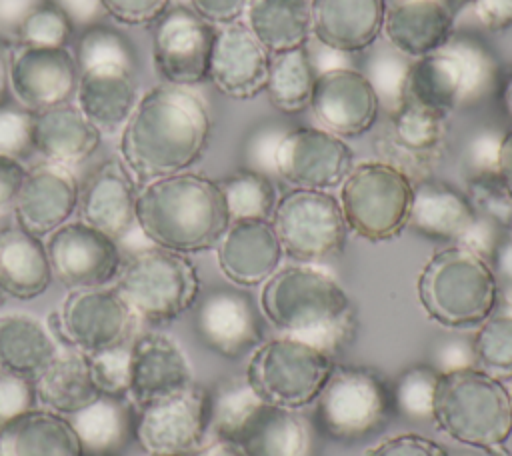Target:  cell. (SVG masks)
<instances>
[{
	"label": "cell",
	"instance_id": "obj_1",
	"mask_svg": "<svg viewBox=\"0 0 512 456\" xmlns=\"http://www.w3.org/2000/svg\"><path fill=\"white\" fill-rule=\"evenodd\" d=\"M206 100L192 88L156 84L146 90L120 130V160L142 186L188 170L210 140Z\"/></svg>",
	"mask_w": 512,
	"mask_h": 456
},
{
	"label": "cell",
	"instance_id": "obj_2",
	"mask_svg": "<svg viewBox=\"0 0 512 456\" xmlns=\"http://www.w3.org/2000/svg\"><path fill=\"white\" fill-rule=\"evenodd\" d=\"M232 218L218 180L198 172H178L140 186L136 224L154 244L180 254L216 248Z\"/></svg>",
	"mask_w": 512,
	"mask_h": 456
},
{
	"label": "cell",
	"instance_id": "obj_3",
	"mask_svg": "<svg viewBox=\"0 0 512 456\" xmlns=\"http://www.w3.org/2000/svg\"><path fill=\"white\" fill-rule=\"evenodd\" d=\"M262 316L282 334L332 354L344 346L356 326L344 288L310 264L278 268L260 290Z\"/></svg>",
	"mask_w": 512,
	"mask_h": 456
},
{
	"label": "cell",
	"instance_id": "obj_4",
	"mask_svg": "<svg viewBox=\"0 0 512 456\" xmlns=\"http://www.w3.org/2000/svg\"><path fill=\"white\" fill-rule=\"evenodd\" d=\"M430 420L458 444L476 450L500 448L512 434L510 390L476 366L442 370Z\"/></svg>",
	"mask_w": 512,
	"mask_h": 456
},
{
	"label": "cell",
	"instance_id": "obj_5",
	"mask_svg": "<svg viewBox=\"0 0 512 456\" xmlns=\"http://www.w3.org/2000/svg\"><path fill=\"white\" fill-rule=\"evenodd\" d=\"M416 294L426 316L450 330L476 328L498 304V282L476 250L450 244L422 266Z\"/></svg>",
	"mask_w": 512,
	"mask_h": 456
},
{
	"label": "cell",
	"instance_id": "obj_6",
	"mask_svg": "<svg viewBox=\"0 0 512 456\" xmlns=\"http://www.w3.org/2000/svg\"><path fill=\"white\" fill-rule=\"evenodd\" d=\"M114 290L138 322L164 324L192 310L200 276L186 254L152 246L122 260Z\"/></svg>",
	"mask_w": 512,
	"mask_h": 456
},
{
	"label": "cell",
	"instance_id": "obj_7",
	"mask_svg": "<svg viewBox=\"0 0 512 456\" xmlns=\"http://www.w3.org/2000/svg\"><path fill=\"white\" fill-rule=\"evenodd\" d=\"M394 412L392 384L360 366H334L314 400L318 430L336 442H360L378 434Z\"/></svg>",
	"mask_w": 512,
	"mask_h": 456
},
{
	"label": "cell",
	"instance_id": "obj_8",
	"mask_svg": "<svg viewBox=\"0 0 512 456\" xmlns=\"http://www.w3.org/2000/svg\"><path fill=\"white\" fill-rule=\"evenodd\" d=\"M334 366L326 350L280 334L252 350L244 376L262 402L300 410L316 400Z\"/></svg>",
	"mask_w": 512,
	"mask_h": 456
},
{
	"label": "cell",
	"instance_id": "obj_9",
	"mask_svg": "<svg viewBox=\"0 0 512 456\" xmlns=\"http://www.w3.org/2000/svg\"><path fill=\"white\" fill-rule=\"evenodd\" d=\"M338 202L350 232L368 242H386L408 228L414 182L382 160L360 162L340 184Z\"/></svg>",
	"mask_w": 512,
	"mask_h": 456
},
{
	"label": "cell",
	"instance_id": "obj_10",
	"mask_svg": "<svg viewBox=\"0 0 512 456\" xmlns=\"http://www.w3.org/2000/svg\"><path fill=\"white\" fill-rule=\"evenodd\" d=\"M270 222L284 256L300 264L336 256L348 234L340 202L328 190H288L276 200Z\"/></svg>",
	"mask_w": 512,
	"mask_h": 456
},
{
	"label": "cell",
	"instance_id": "obj_11",
	"mask_svg": "<svg viewBox=\"0 0 512 456\" xmlns=\"http://www.w3.org/2000/svg\"><path fill=\"white\" fill-rule=\"evenodd\" d=\"M210 432V390L192 382L138 406L136 442L144 454H190Z\"/></svg>",
	"mask_w": 512,
	"mask_h": 456
},
{
	"label": "cell",
	"instance_id": "obj_12",
	"mask_svg": "<svg viewBox=\"0 0 512 456\" xmlns=\"http://www.w3.org/2000/svg\"><path fill=\"white\" fill-rule=\"evenodd\" d=\"M52 322L68 346L90 354L128 342L138 320L114 288L102 286L70 290Z\"/></svg>",
	"mask_w": 512,
	"mask_h": 456
},
{
	"label": "cell",
	"instance_id": "obj_13",
	"mask_svg": "<svg viewBox=\"0 0 512 456\" xmlns=\"http://www.w3.org/2000/svg\"><path fill=\"white\" fill-rule=\"evenodd\" d=\"M216 28L190 6H170L152 28V60L164 84L192 88L208 80Z\"/></svg>",
	"mask_w": 512,
	"mask_h": 456
},
{
	"label": "cell",
	"instance_id": "obj_14",
	"mask_svg": "<svg viewBox=\"0 0 512 456\" xmlns=\"http://www.w3.org/2000/svg\"><path fill=\"white\" fill-rule=\"evenodd\" d=\"M262 312L240 286H216L200 294L192 306V328L210 352L238 360L264 340Z\"/></svg>",
	"mask_w": 512,
	"mask_h": 456
},
{
	"label": "cell",
	"instance_id": "obj_15",
	"mask_svg": "<svg viewBox=\"0 0 512 456\" xmlns=\"http://www.w3.org/2000/svg\"><path fill=\"white\" fill-rule=\"evenodd\" d=\"M354 166L348 142L320 126H300L280 136L272 168L292 188L332 190Z\"/></svg>",
	"mask_w": 512,
	"mask_h": 456
},
{
	"label": "cell",
	"instance_id": "obj_16",
	"mask_svg": "<svg viewBox=\"0 0 512 456\" xmlns=\"http://www.w3.org/2000/svg\"><path fill=\"white\" fill-rule=\"evenodd\" d=\"M446 146V114L412 102H398L376 138L380 160L404 172L412 182L424 180L440 162Z\"/></svg>",
	"mask_w": 512,
	"mask_h": 456
},
{
	"label": "cell",
	"instance_id": "obj_17",
	"mask_svg": "<svg viewBox=\"0 0 512 456\" xmlns=\"http://www.w3.org/2000/svg\"><path fill=\"white\" fill-rule=\"evenodd\" d=\"M44 244L52 276L70 290L102 288L122 266L118 242L82 220L62 224Z\"/></svg>",
	"mask_w": 512,
	"mask_h": 456
},
{
	"label": "cell",
	"instance_id": "obj_18",
	"mask_svg": "<svg viewBox=\"0 0 512 456\" xmlns=\"http://www.w3.org/2000/svg\"><path fill=\"white\" fill-rule=\"evenodd\" d=\"M80 70L74 54L64 48L22 46L10 52V94L14 100L42 112L76 96Z\"/></svg>",
	"mask_w": 512,
	"mask_h": 456
},
{
	"label": "cell",
	"instance_id": "obj_19",
	"mask_svg": "<svg viewBox=\"0 0 512 456\" xmlns=\"http://www.w3.org/2000/svg\"><path fill=\"white\" fill-rule=\"evenodd\" d=\"M310 108L320 128L340 138H356L374 128L380 98L366 74L334 66L318 72Z\"/></svg>",
	"mask_w": 512,
	"mask_h": 456
},
{
	"label": "cell",
	"instance_id": "obj_20",
	"mask_svg": "<svg viewBox=\"0 0 512 456\" xmlns=\"http://www.w3.org/2000/svg\"><path fill=\"white\" fill-rule=\"evenodd\" d=\"M80 186L70 168L38 162L26 170L14 204V218L26 232L46 238L78 210Z\"/></svg>",
	"mask_w": 512,
	"mask_h": 456
},
{
	"label": "cell",
	"instance_id": "obj_21",
	"mask_svg": "<svg viewBox=\"0 0 512 456\" xmlns=\"http://www.w3.org/2000/svg\"><path fill=\"white\" fill-rule=\"evenodd\" d=\"M268 50L254 38L246 22L220 26L214 36L208 80L232 100H252L266 88Z\"/></svg>",
	"mask_w": 512,
	"mask_h": 456
},
{
	"label": "cell",
	"instance_id": "obj_22",
	"mask_svg": "<svg viewBox=\"0 0 512 456\" xmlns=\"http://www.w3.org/2000/svg\"><path fill=\"white\" fill-rule=\"evenodd\" d=\"M284 258L280 240L268 218L232 220L216 244L218 268L240 288L264 284Z\"/></svg>",
	"mask_w": 512,
	"mask_h": 456
},
{
	"label": "cell",
	"instance_id": "obj_23",
	"mask_svg": "<svg viewBox=\"0 0 512 456\" xmlns=\"http://www.w3.org/2000/svg\"><path fill=\"white\" fill-rule=\"evenodd\" d=\"M136 196L138 182L126 164L108 158L94 168L80 188V220L118 240L136 224Z\"/></svg>",
	"mask_w": 512,
	"mask_h": 456
},
{
	"label": "cell",
	"instance_id": "obj_24",
	"mask_svg": "<svg viewBox=\"0 0 512 456\" xmlns=\"http://www.w3.org/2000/svg\"><path fill=\"white\" fill-rule=\"evenodd\" d=\"M408 228L432 238L472 246L480 232L478 212L474 202L444 182L418 180L414 182V202Z\"/></svg>",
	"mask_w": 512,
	"mask_h": 456
},
{
	"label": "cell",
	"instance_id": "obj_25",
	"mask_svg": "<svg viewBox=\"0 0 512 456\" xmlns=\"http://www.w3.org/2000/svg\"><path fill=\"white\" fill-rule=\"evenodd\" d=\"M386 6V0H310V34L332 52H362L382 34Z\"/></svg>",
	"mask_w": 512,
	"mask_h": 456
},
{
	"label": "cell",
	"instance_id": "obj_26",
	"mask_svg": "<svg viewBox=\"0 0 512 456\" xmlns=\"http://www.w3.org/2000/svg\"><path fill=\"white\" fill-rule=\"evenodd\" d=\"M452 28L454 16L446 0H392L382 34L396 52L416 60L444 48Z\"/></svg>",
	"mask_w": 512,
	"mask_h": 456
},
{
	"label": "cell",
	"instance_id": "obj_27",
	"mask_svg": "<svg viewBox=\"0 0 512 456\" xmlns=\"http://www.w3.org/2000/svg\"><path fill=\"white\" fill-rule=\"evenodd\" d=\"M132 384L130 398L142 406L154 398L192 384V368L178 346L166 334L146 332L130 342Z\"/></svg>",
	"mask_w": 512,
	"mask_h": 456
},
{
	"label": "cell",
	"instance_id": "obj_28",
	"mask_svg": "<svg viewBox=\"0 0 512 456\" xmlns=\"http://www.w3.org/2000/svg\"><path fill=\"white\" fill-rule=\"evenodd\" d=\"M230 442L244 456H308L310 428L298 410L260 400Z\"/></svg>",
	"mask_w": 512,
	"mask_h": 456
},
{
	"label": "cell",
	"instance_id": "obj_29",
	"mask_svg": "<svg viewBox=\"0 0 512 456\" xmlns=\"http://www.w3.org/2000/svg\"><path fill=\"white\" fill-rule=\"evenodd\" d=\"M44 238L18 224L0 228V294L12 300H34L52 284Z\"/></svg>",
	"mask_w": 512,
	"mask_h": 456
},
{
	"label": "cell",
	"instance_id": "obj_30",
	"mask_svg": "<svg viewBox=\"0 0 512 456\" xmlns=\"http://www.w3.org/2000/svg\"><path fill=\"white\" fill-rule=\"evenodd\" d=\"M34 152L46 162L72 168L90 158L102 132L70 102L34 112Z\"/></svg>",
	"mask_w": 512,
	"mask_h": 456
},
{
	"label": "cell",
	"instance_id": "obj_31",
	"mask_svg": "<svg viewBox=\"0 0 512 456\" xmlns=\"http://www.w3.org/2000/svg\"><path fill=\"white\" fill-rule=\"evenodd\" d=\"M464 98H468L464 66L460 58L444 46L408 64L398 102H412L448 116Z\"/></svg>",
	"mask_w": 512,
	"mask_h": 456
},
{
	"label": "cell",
	"instance_id": "obj_32",
	"mask_svg": "<svg viewBox=\"0 0 512 456\" xmlns=\"http://www.w3.org/2000/svg\"><path fill=\"white\" fill-rule=\"evenodd\" d=\"M0 456H84V452L68 416L32 408L0 424Z\"/></svg>",
	"mask_w": 512,
	"mask_h": 456
},
{
	"label": "cell",
	"instance_id": "obj_33",
	"mask_svg": "<svg viewBox=\"0 0 512 456\" xmlns=\"http://www.w3.org/2000/svg\"><path fill=\"white\" fill-rule=\"evenodd\" d=\"M76 100L82 114L102 134L122 130L138 102L134 72L118 66L80 72Z\"/></svg>",
	"mask_w": 512,
	"mask_h": 456
},
{
	"label": "cell",
	"instance_id": "obj_34",
	"mask_svg": "<svg viewBox=\"0 0 512 456\" xmlns=\"http://www.w3.org/2000/svg\"><path fill=\"white\" fill-rule=\"evenodd\" d=\"M136 416L130 396H98L68 420L84 456H120L136 440Z\"/></svg>",
	"mask_w": 512,
	"mask_h": 456
},
{
	"label": "cell",
	"instance_id": "obj_35",
	"mask_svg": "<svg viewBox=\"0 0 512 456\" xmlns=\"http://www.w3.org/2000/svg\"><path fill=\"white\" fill-rule=\"evenodd\" d=\"M58 352L42 320L26 312H0V370L36 378Z\"/></svg>",
	"mask_w": 512,
	"mask_h": 456
},
{
	"label": "cell",
	"instance_id": "obj_36",
	"mask_svg": "<svg viewBox=\"0 0 512 456\" xmlns=\"http://www.w3.org/2000/svg\"><path fill=\"white\" fill-rule=\"evenodd\" d=\"M36 402L62 416H72L94 402L96 390L84 352H58V356L34 378Z\"/></svg>",
	"mask_w": 512,
	"mask_h": 456
},
{
	"label": "cell",
	"instance_id": "obj_37",
	"mask_svg": "<svg viewBox=\"0 0 512 456\" xmlns=\"http://www.w3.org/2000/svg\"><path fill=\"white\" fill-rule=\"evenodd\" d=\"M246 26L268 54L306 46L310 0H248Z\"/></svg>",
	"mask_w": 512,
	"mask_h": 456
},
{
	"label": "cell",
	"instance_id": "obj_38",
	"mask_svg": "<svg viewBox=\"0 0 512 456\" xmlns=\"http://www.w3.org/2000/svg\"><path fill=\"white\" fill-rule=\"evenodd\" d=\"M316 78L318 70L306 46L276 52L270 54L264 92L282 114H298L310 108Z\"/></svg>",
	"mask_w": 512,
	"mask_h": 456
},
{
	"label": "cell",
	"instance_id": "obj_39",
	"mask_svg": "<svg viewBox=\"0 0 512 456\" xmlns=\"http://www.w3.org/2000/svg\"><path fill=\"white\" fill-rule=\"evenodd\" d=\"M476 368L506 382L512 378V302H498L472 336Z\"/></svg>",
	"mask_w": 512,
	"mask_h": 456
},
{
	"label": "cell",
	"instance_id": "obj_40",
	"mask_svg": "<svg viewBox=\"0 0 512 456\" xmlns=\"http://www.w3.org/2000/svg\"><path fill=\"white\" fill-rule=\"evenodd\" d=\"M74 58L80 72L110 66L134 72L138 60L132 40L118 28L108 26L104 22L80 30Z\"/></svg>",
	"mask_w": 512,
	"mask_h": 456
},
{
	"label": "cell",
	"instance_id": "obj_41",
	"mask_svg": "<svg viewBox=\"0 0 512 456\" xmlns=\"http://www.w3.org/2000/svg\"><path fill=\"white\" fill-rule=\"evenodd\" d=\"M230 218H268L276 206L278 194L272 180L262 170L242 168L218 180Z\"/></svg>",
	"mask_w": 512,
	"mask_h": 456
},
{
	"label": "cell",
	"instance_id": "obj_42",
	"mask_svg": "<svg viewBox=\"0 0 512 456\" xmlns=\"http://www.w3.org/2000/svg\"><path fill=\"white\" fill-rule=\"evenodd\" d=\"M260 402L246 376L220 380L210 390V432L216 438L232 440L244 418Z\"/></svg>",
	"mask_w": 512,
	"mask_h": 456
},
{
	"label": "cell",
	"instance_id": "obj_43",
	"mask_svg": "<svg viewBox=\"0 0 512 456\" xmlns=\"http://www.w3.org/2000/svg\"><path fill=\"white\" fill-rule=\"evenodd\" d=\"M90 378L100 396H130L132 352L130 342L86 354Z\"/></svg>",
	"mask_w": 512,
	"mask_h": 456
},
{
	"label": "cell",
	"instance_id": "obj_44",
	"mask_svg": "<svg viewBox=\"0 0 512 456\" xmlns=\"http://www.w3.org/2000/svg\"><path fill=\"white\" fill-rule=\"evenodd\" d=\"M72 34L74 26L68 16L50 0H46L22 22L14 42L22 46L64 48Z\"/></svg>",
	"mask_w": 512,
	"mask_h": 456
},
{
	"label": "cell",
	"instance_id": "obj_45",
	"mask_svg": "<svg viewBox=\"0 0 512 456\" xmlns=\"http://www.w3.org/2000/svg\"><path fill=\"white\" fill-rule=\"evenodd\" d=\"M438 372L430 366H412L392 382L396 412L410 418H430Z\"/></svg>",
	"mask_w": 512,
	"mask_h": 456
},
{
	"label": "cell",
	"instance_id": "obj_46",
	"mask_svg": "<svg viewBox=\"0 0 512 456\" xmlns=\"http://www.w3.org/2000/svg\"><path fill=\"white\" fill-rule=\"evenodd\" d=\"M34 112L18 102L0 104V154L24 160L34 152Z\"/></svg>",
	"mask_w": 512,
	"mask_h": 456
},
{
	"label": "cell",
	"instance_id": "obj_47",
	"mask_svg": "<svg viewBox=\"0 0 512 456\" xmlns=\"http://www.w3.org/2000/svg\"><path fill=\"white\" fill-rule=\"evenodd\" d=\"M34 404V378L0 370V424L32 410Z\"/></svg>",
	"mask_w": 512,
	"mask_h": 456
},
{
	"label": "cell",
	"instance_id": "obj_48",
	"mask_svg": "<svg viewBox=\"0 0 512 456\" xmlns=\"http://www.w3.org/2000/svg\"><path fill=\"white\" fill-rule=\"evenodd\" d=\"M172 0H102L106 16H112L124 26L154 24Z\"/></svg>",
	"mask_w": 512,
	"mask_h": 456
},
{
	"label": "cell",
	"instance_id": "obj_49",
	"mask_svg": "<svg viewBox=\"0 0 512 456\" xmlns=\"http://www.w3.org/2000/svg\"><path fill=\"white\" fill-rule=\"evenodd\" d=\"M366 456H450V452L432 438L420 434H398L378 442Z\"/></svg>",
	"mask_w": 512,
	"mask_h": 456
},
{
	"label": "cell",
	"instance_id": "obj_50",
	"mask_svg": "<svg viewBox=\"0 0 512 456\" xmlns=\"http://www.w3.org/2000/svg\"><path fill=\"white\" fill-rule=\"evenodd\" d=\"M190 8L212 26L238 22L248 8V0H188Z\"/></svg>",
	"mask_w": 512,
	"mask_h": 456
},
{
	"label": "cell",
	"instance_id": "obj_51",
	"mask_svg": "<svg viewBox=\"0 0 512 456\" xmlns=\"http://www.w3.org/2000/svg\"><path fill=\"white\" fill-rule=\"evenodd\" d=\"M26 170L22 160L0 154V218L14 210Z\"/></svg>",
	"mask_w": 512,
	"mask_h": 456
},
{
	"label": "cell",
	"instance_id": "obj_52",
	"mask_svg": "<svg viewBox=\"0 0 512 456\" xmlns=\"http://www.w3.org/2000/svg\"><path fill=\"white\" fill-rule=\"evenodd\" d=\"M46 0H0V38L14 40L22 22Z\"/></svg>",
	"mask_w": 512,
	"mask_h": 456
},
{
	"label": "cell",
	"instance_id": "obj_53",
	"mask_svg": "<svg viewBox=\"0 0 512 456\" xmlns=\"http://www.w3.org/2000/svg\"><path fill=\"white\" fill-rule=\"evenodd\" d=\"M50 2L68 16L74 30L76 28L84 30L92 24H98L106 16L102 0H50Z\"/></svg>",
	"mask_w": 512,
	"mask_h": 456
},
{
	"label": "cell",
	"instance_id": "obj_54",
	"mask_svg": "<svg viewBox=\"0 0 512 456\" xmlns=\"http://www.w3.org/2000/svg\"><path fill=\"white\" fill-rule=\"evenodd\" d=\"M480 24L492 32L512 28V0H472Z\"/></svg>",
	"mask_w": 512,
	"mask_h": 456
},
{
	"label": "cell",
	"instance_id": "obj_55",
	"mask_svg": "<svg viewBox=\"0 0 512 456\" xmlns=\"http://www.w3.org/2000/svg\"><path fill=\"white\" fill-rule=\"evenodd\" d=\"M496 176L512 202V130L498 140L496 150Z\"/></svg>",
	"mask_w": 512,
	"mask_h": 456
},
{
	"label": "cell",
	"instance_id": "obj_56",
	"mask_svg": "<svg viewBox=\"0 0 512 456\" xmlns=\"http://www.w3.org/2000/svg\"><path fill=\"white\" fill-rule=\"evenodd\" d=\"M186 456H244V452L234 442L214 436L212 440H206Z\"/></svg>",
	"mask_w": 512,
	"mask_h": 456
},
{
	"label": "cell",
	"instance_id": "obj_57",
	"mask_svg": "<svg viewBox=\"0 0 512 456\" xmlns=\"http://www.w3.org/2000/svg\"><path fill=\"white\" fill-rule=\"evenodd\" d=\"M10 100V48L0 38V104Z\"/></svg>",
	"mask_w": 512,
	"mask_h": 456
},
{
	"label": "cell",
	"instance_id": "obj_58",
	"mask_svg": "<svg viewBox=\"0 0 512 456\" xmlns=\"http://www.w3.org/2000/svg\"><path fill=\"white\" fill-rule=\"evenodd\" d=\"M502 104H504V110L508 112V116H512V72L508 74L504 88H502Z\"/></svg>",
	"mask_w": 512,
	"mask_h": 456
},
{
	"label": "cell",
	"instance_id": "obj_59",
	"mask_svg": "<svg viewBox=\"0 0 512 456\" xmlns=\"http://www.w3.org/2000/svg\"><path fill=\"white\" fill-rule=\"evenodd\" d=\"M146 456H186V454H146Z\"/></svg>",
	"mask_w": 512,
	"mask_h": 456
},
{
	"label": "cell",
	"instance_id": "obj_60",
	"mask_svg": "<svg viewBox=\"0 0 512 456\" xmlns=\"http://www.w3.org/2000/svg\"><path fill=\"white\" fill-rule=\"evenodd\" d=\"M450 2H458V4H462V2H472V0H450Z\"/></svg>",
	"mask_w": 512,
	"mask_h": 456
},
{
	"label": "cell",
	"instance_id": "obj_61",
	"mask_svg": "<svg viewBox=\"0 0 512 456\" xmlns=\"http://www.w3.org/2000/svg\"><path fill=\"white\" fill-rule=\"evenodd\" d=\"M510 400H512V390H510Z\"/></svg>",
	"mask_w": 512,
	"mask_h": 456
}]
</instances>
